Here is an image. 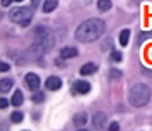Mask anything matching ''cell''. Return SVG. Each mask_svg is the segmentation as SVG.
Wrapping results in <instances>:
<instances>
[{
	"label": "cell",
	"mask_w": 152,
	"mask_h": 131,
	"mask_svg": "<svg viewBox=\"0 0 152 131\" xmlns=\"http://www.w3.org/2000/svg\"><path fill=\"white\" fill-rule=\"evenodd\" d=\"M104 33V22L101 19H89L84 21L75 31L77 41L80 43H92Z\"/></svg>",
	"instance_id": "obj_1"
},
{
	"label": "cell",
	"mask_w": 152,
	"mask_h": 131,
	"mask_svg": "<svg viewBox=\"0 0 152 131\" xmlns=\"http://www.w3.org/2000/svg\"><path fill=\"white\" fill-rule=\"evenodd\" d=\"M128 101L133 107H142L151 101V89L145 83H135L130 89L128 94Z\"/></svg>",
	"instance_id": "obj_2"
},
{
	"label": "cell",
	"mask_w": 152,
	"mask_h": 131,
	"mask_svg": "<svg viewBox=\"0 0 152 131\" xmlns=\"http://www.w3.org/2000/svg\"><path fill=\"white\" fill-rule=\"evenodd\" d=\"M53 46V34L48 28L45 26H39L36 28V43L34 48H38L39 51H50Z\"/></svg>",
	"instance_id": "obj_3"
},
{
	"label": "cell",
	"mask_w": 152,
	"mask_h": 131,
	"mask_svg": "<svg viewBox=\"0 0 152 131\" xmlns=\"http://www.w3.org/2000/svg\"><path fill=\"white\" fill-rule=\"evenodd\" d=\"M9 17H10L12 22L24 24L26 21H31V17H33V9L31 7H15L9 12Z\"/></svg>",
	"instance_id": "obj_4"
},
{
	"label": "cell",
	"mask_w": 152,
	"mask_h": 131,
	"mask_svg": "<svg viewBox=\"0 0 152 131\" xmlns=\"http://www.w3.org/2000/svg\"><path fill=\"white\" fill-rule=\"evenodd\" d=\"M26 85L29 87V90H38V87H39V77L36 75V73H28L26 75Z\"/></svg>",
	"instance_id": "obj_5"
},
{
	"label": "cell",
	"mask_w": 152,
	"mask_h": 131,
	"mask_svg": "<svg viewBox=\"0 0 152 131\" xmlns=\"http://www.w3.org/2000/svg\"><path fill=\"white\" fill-rule=\"evenodd\" d=\"M74 90H75L77 94H89L91 83L86 82V80H77V82L74 83Z\"/></svg>",
	"instance_id": "obj_6"
},
{
	"label": "cell",
	"mask_w": 152,
	"mask_h": 131,
	"mask_svg": "<svg viewBox=\"0 0 152 131\" xmlns=\"http://www.w3.org/2000/svg\"><path fill=\"white\" fill-rule=\"evenodd\" d=\"M45 85H46V89H50V90H58L62 87V80H60V77L53 75V77H48V78H46Z\"/></svg>",
	"instance_id": "obj_7"
},
{
	"label": "cell",
	"mask_w": 152,
	"mask_h": 131,
	"mask_svg": "<svg viewBox=\"0 0 152 131\" xmlns=\"http://www.w3.org/2000/svg\"><path fill=\"white\" fill-rule=\"evenodd\" d=\"M92 124H94V128H103L106 124V114L104 112H96L94 117H92Z\"/></svg>",
	"instance_id": "obj_8"
},
{
	"label": "cell",
	"mask_w": 152,
	"mask_h": 131,
	"mask_svg": "<svg viewBox=\"0 0 152 131\" xmlns=\"http://www.w3.org/2000/svg\"><path fill=\"white\" fill-rule=\"evenodd\" d=\"M94 72H97V65L96 63H92V62H89V63H86L82 68H80V75H92Z\"/></svg>",
	"instance_id": "obj_9"
},
{
	"label": "cell",
	"mask_w": 152,
	"mask_h": 131,
	"mask_svg": "<svg viewBox=\"0 0 152 131\" xmlns=\"http://www.w3.org/2000/svg\"><path fill=\"white\" fill-rule=\"evenodd\" d=\"M74 123H75V126H79V128L86 126V123H87V114H86V112H77L75 116H74Z\"/></svg>",
	"instance_id": "obj_10"
},
{
	"label": "cell",
	"mask_w": 152,
	"mask_h": 131,
	"mask_svg": "<svg viewBox=\"0 0 152 131\" xmlns=\"http://www.w3.org/2000/svg\"><path fill=\"white\" fill-rule=\"evenodd\" d=\"M56 5H58V0H45V4H43V12H53L56 9Z\"/></svg>",
	"instance_id": "obj_11"
},
{
	"label": "cell",
	"mask_w": 152,
	"mask_h": 131,
	"mask_svg": "<svg viewBox=\"0 0 152 131\" xmlns=\"http://www.w3.org/2000/svg\"><path fill=\"white\" fill-rule=\"evenodd\" d=\"M60 55H62V58H74V56H77V49L72 46H65V48H62Z\"/></svg>",
	"instance_id": "obj_12"
},
{
	"label": "cell",
	"mask_w": 152,
	"mask_h": 131,
	"mask_svg": "<svg viewBox=\"0 0 152 131\" xmlns=\"http://www.w3.org/2000/svg\"><path fill=\"white\" fill-rule=\"evenodd\" d=\"M22 101H24L22 92H21V90H15L14 96H12V99H10V104H12V106H15V107H19V106L22 104Z\"/></svg>",
	"instance_id": "obj_13"
},
{
	"label": "cell",
	"mask_w": 152,
	"mask_h": 131,
	"mask_svg": "<svg viewBox=\"0 0 152 131\" xmlns=\"http://www.w3.org/2000/svg\"><path fill=\"white\" fill-rule=\"evenodd\" d=\"M128 41H130V31H128V29H123V31L120 33V44H121V46H126Z\"/></svg>",
	"instance_id": "obj_14"
},
{
	"label": "cell",
	"mask_w": 152,
	"mask_h": 131,
	"mask_svg": "<svg viewBox=\"0 0 152 131\" xmlns=\"http://www.w3.org/2000/svg\"><path fill=\"white\" fill-rule=\"evenodd\" d=\"M97 9H99L101 12H108L111 9V2L110 0H97Z\"/></svg>",
	"instance_id": "obj_15"
},
{
	"label": "cell",
	"mask_w": 152,
	"mask_h": 131,
	"mask_svg": "<svg viewBox=\"0 0 152 131\" xmlns=\"http://www.w3.org/2000/svg\"><path fill=\"white\" fill-rule=\"evenodd\" d=\"M0 89L4 90V92H9V90L12 89V80L10 78H4L2 83H0Z\"/></svg>",
	"instance_id": "obj_16"
},
{
	"label": "cell",
	"mask_w": 152,
	"mask_h": 131,
	"mask_svg": "<svg viewBox=\"0 0 152 131\" xmlns=\"http://www.w3.org/2000/svg\"><path fill=\"white\" fill-rule=\"evenodd\" d=\"M10 121H12V123H21L22 121V112H19V111H17V112H12Z\"/></svg>",
	"instance_id": "obj_17"
},
{
	"label": "cell",
	"mask_w": 152,
	"mask_h": 131,
	"mask_svg": "<svg viewBox=\"0 0 152 131\" xmlns=\"http://www.w3.org/2000/svg\"><path fill=\"white\" fill-rule=\"evenodd\" d=\"M43 101H45V96H43V92H36L34 96H33V102L39 104V102H43Z\"/></svg>",
	"instance_id": "obj_18"
},
{
	"label": "cell",
	"mask_w": 152,
	"mask_h": 131,
	"mask_svg": "<svg viewBox=\"0 0 152 131\" xmlns=\"http://www.w3.org/2000/svg\"><path fill=\"white\" fill-rule=\"evenodd\" d=\"M111 62H121V53L120 51H111Z\"/></svg>",
	"instance_id": "obj_19"
},
{
	"label": "cell",
	"mask_w": 152,
	"mask_h": 131,
	"mask_svg": "<svg viewBox=\"0 0 152 131\" xmlns=\"http://www.w3.org/2000/svg\"><path fill=\"white\" fill-rule=\"evenodd\" d=\"M110 77H113V78H120V77H121V72H120V70H110Z\"/></svg>",
	"instance_id": "obj_20"
},
{
	"label": "cell",
	"mask_w": 152,
	"mask_h": 131,
	"mask_svg": "<svg viewBox=\"0 0 152 131\" xmlns=\"http://www.w3.org/2000/svg\"><path fill=\"white\" fill-rule=\"evenodd\" d=\"M7 106H9V101H7V99H2V101H0V107H2V109H5Z\"/></svg>",
	"instance_id": "obj_21"
},
{
	"label": "cell",
	"mask_w": 152,
	"mask_h": 131,
	"mask_svg": "<svg viewBox=\"0 0 152 131\" xmlns=\"http://www.w3.org/2000/svg\"><path fill=\"white\" fill-rule=\"evenodd\" d=\"M118 128H120V126H118V123H111L110 124V130H113V131H116Z\"/></svg>",
	"instance_id": "obj_22"
},
{
	"label": "cell",
	"mask_w": 152,
	"mask_h": 131,
	"mask_svg": "<svg viewBox=\"0 0 152 131\" xmlns=\"http://www.w3.org/2000/svg\"><path fill=\"white\" fill-rule=\"evenodd\" d=\"M0 70H2V72H7V70H9V65H7V63H2V65H0Z\"/></svg>",
	"instance_id": "obj_23"
},
{
	"label": "cell",
	"mask_w": 152,
	"mask_h": 131,
	"mask_svg": "<svg viewBox=\"0 0 152 131\" xmlns=\"http://www.w3.org/2000/svg\"><path fill=\"white\" fill-rule=\"evenodd\" d=\"M9 4H10V0H2V5H4V7H7Z\"/></svg>",
	"instance_id": "obj_24"
},
{
	"label": "cell",
	"mask_w": 152,
	"mask_h": 131,
	"mask_svg": "<svg viewBox=\"0 0 152 131\" xmlns=\"http://www.w3.org/2000/svg\"><path fill=\"white\" fill-rule=\"evenodd\" d=\"M38 4H39V0H33V7H38Z\"/></svg>",
	"instance_id": "obj_25"
},
{
	"label": "cell",
	"mask_w": 152,
	"mask_h": 131,
	"mask_svg": "<svg viewBox=\"0 0 152 131\" xmlns=\"http://www.w3.org/2000/svg\"><path fill=\"white\" fill-rule=\"evenodd\" d=\"M14 2H22V0H14Z\"/></svg>",
	"instance_id": "obj_26"
}]
</instances>
